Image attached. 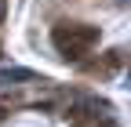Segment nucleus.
Masks as SVG:
<instances>
[{
    "mask_svg": "<svg viewBox=\"0 0 131 127\" xmlns=\"http://www.w3.org/2000/svg\"><path fill=\"white\" fill-rule=\"evenodd\" d=\"M51 44H55V51L66 62H80L98 44V26H88V22H58L51 29Z\"/></svg>",
    "mask_w": 131,
    "mask_h": 127,
    "instance_id": "f257e3e1",
    "label": "nucleus"
},
{
    "mask_svg": "<svg viewBox=\"0 0 131 127\" xmlns=\"http://www.w3.org/2000/svg\"><path fill=\"white\" fill-rule=\"evenodd\" d=\"M120 55H124V51H106V58H102V62H91L88 73H91V76H109L113 69H120V62H124Z\"/></svg>",
    "mask_w": 131,
    "mask_h": 127,
    "instance_id": "f03ea898",
    "label": "nucleus"
},
{
    "mask_svg": "<svg viewBox=\"0 0 131 127\" xmlns=\"http://www.w3.org/2000/svg\"><path fill=\"white\" fill-rule=\"evenodd\" d=\"M95 109H98V102H80V105H73L66 116H69V123H77V127H80V123H88L91 116H98Z\"/></svg>",
    "mask_w": 131,
    "mask_h": 127,
    "instance_id": "7ed1b4c3",
    "label": "nucleus"
},
{
    "mask_svg": "<svg viewBox=\"0 0 131 127\" xmlns=\"http://www.w3.org/2000/svg\"><path fill=\"white\" fill-rule=\"evenodd\" d=\"M127 76H131V66H127Z\"/></svg>",
    "mask_w": 131,
    "mask_h": 127,
    "instance_id": "20e7f679",
    "label": "nucleus"
},
{
    "mask_svg": "<svg viewBox=\"0 0 131 127\" xmlns=\"http://www.w3.org/2000/svg\"><path fill=\"white\" fill-rule=\"evenodd\" d=\"M102 127H113V123H102Z\"/></svg>",
    "mask_w": 131,
    "mask_h": 127,
    "instance_id": "39448f33",
    "label": "nucleus"
}]
</instances>
